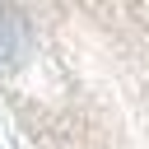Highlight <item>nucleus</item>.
I'll return each instance as SVG.
<instances>
[{
  "label": "nucleus",
  "instance_id": "obj_1",
  "mask_svg": "<svg viewBox=\"0 0 149 149\" xmlns=\"http://www.w3.org/2000/svg\"><path fill=\"white\" fill-rule=\"evenodd\" d=\"M0 61L37 149H149V9H0Z\"/></svg>",
  "mask_w": 149,
  "mask_h": 149
}]
</instances>
